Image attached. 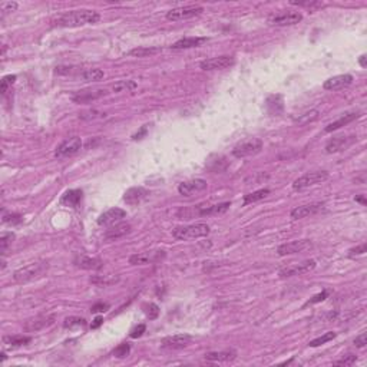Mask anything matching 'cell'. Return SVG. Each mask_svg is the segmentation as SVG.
Here are the masks:
<instances>
[{"mask_svg":"<svg viewBox=\"0 0 367 367\" xmlns=\"http://www.w3.org/2000/svg\"><path fill=\"white\" fill-rule=\"evenodd\" d=\"M353 142H354V136H337V138H333L329 144L326 145L324 149H326L327 154H334V152L346 149Z\"/></svg>","mask_w":367,"mask_h":367,"instance_id":"24","label":"cell"},{"mask_svg":"<svg viewBox=\"0 0 367 367\" xmlns=\"http://www.w3.org/2000/svg\"><path fill=\"white\" fill-rule=\"evenodd\" d=\"M127 217V211H124L122 208H111L108 211H105L99 218H98V224L99 225H115L119 221H122Z\"/></svg>","mask_w":367,"mask_h":367,"instance_id":"15","label":"cell"},{"mask_svg":"<svg viewBox=\"0 0 367 367\" xmlns=\"http://www.w3.org/2000/svg\"><path fill=\"white\" fill-rule=\"evenodd\" d=\"M366 344H367L366 333H362V334H359L356 338H354V346H356V347L363 349V347H366Z\"/></svg>","mask_w":367,"mask_h":367,"instance_id":"47","label":"cell"},{"mask_svg":"<svg viewBox=\"0 0 367 367\" xmlns=\"http://www.w3.org/2000/svg\"><path fill=\"white\" fill-rule=\"evenodd\" d=\"M351 83H353V76L349 73H344V75H337V76L327 79L324 82L323 88L326 91H338V89L350 86Z\"/></svg>","mask_w":367,"mask_h":367,"instance_id":"17","label":"cell"},{"mask_svg":"<svg viewBox=\"0 0 367 367\" xmlns=\"http://www.w3.org/2000/svg\"><path fill=\"white\" fill-rule=\"evenodd\" d=\"M119 281V277L118 275H95V277H91V283L95 284V286H103V287H108V286H113Z\"/></svg>","mask_w":367,"mask_h":367,"instance_id":"33","label":"cell"},{"mask_svg":"<svg viewBox=\"0 0 367 367\" xmlns=\"http://www.w3.org/2000/svg\"><path fill=\"white\" fill-rule=\"evenodd\" d=\"M145 314L148 316V319L149 320H155L160 316V307H158L157 304L149 303L145 307Z\"/></svg>","mask_w":367,"mask_h":367,"instance_id":"42","label":"cell"},{"mask_svg":"<svg viewBox=\"0 0 367 367\" xmlns=\"http://www.w3.org/2000/svg\"><path fill=\"white\" fill-rule=\"evenodd\" d=\"M335 337H337V333H334V332H329V333H326V334L320 335L317 338L311 340V341L308 343V346H310V347H319L321 344H326V343L332 341Z\"/></svg>","mask_w":367,"mask_h":367,"instance_id":"37","label":"cell"},{"mask_svg":"<svg viewBox=\"0 0 367 367\" xmlns=\"http://www.w3.org/2000/svg\"><path fill=\"white\" fill-rule=\"evenodd\" d=\"M145 330H146V326L145 324H139V326H136L132 332H131V337L132 338H138V337H141V335L144 334Z\"/></svg>","mask_w":367,"mask_h":367,"instance_id":"48","label":"cell"},{"mask_svg":"<svg viewBox=\"0 0 367 367\" xmlns=\"http://www.w3.org/2000/svg\"><path fill=\"white\" fill-rule=\"evenodd\" d=\"M82 195H83V192L80 190H70V191L65 192V195L61 200V204L66 205V207L78 208L80 201H82Z\"/></svg>","mask_w":367,"mask_h":367,"instance_id":"28","label":"cell"},{"mask_svg":"<svg viewBox=\"0 0 367 367\" xmlns=\"http://www.w3.org/2000/svg\"><path fill=\"white\" fill-rule=\"evenodd\" d=\"M103 76H105L103 70L96 69V67H94V69H83V70H79L76 73V78L82 79L83 82H98V80L103 79Z\"/></svg>","mask_w":367,"mask_h":367,"instance_id":"29","label":"cell"},{"mask_svg":"<svg viewBox=\"0 0 367 367\" xmlns=\"http://www.w3.org/2000/svg\"><path fill=\"white\" fill-rule=\"evenodd\" d=\"M366 59H367V56H366V55H362V56H360V59H359V64H360V66H362V67H366Z\"/></svg>","mask_w":367,"mask_h":367,"instance_id":"55","label":"cell"},{"mask_svg":"<svg viewBox=\"0 0 367 367\" xmlns=\"http://www.w3.org/2000/svg\"><path fill=\"white\" fill-rule=\"evenodd\" d=\"M207 187V181H204V179H191V181H185V182L179 184L178 192L184 197H192L198 192L205 191Z\"/></svg>","mask_w":367,"mask_h":367,"instance_id":"13","label":"cell"},{"mask_svg":"<svg viewBox=\"0 0 367 367\" xmlns=\"http://www.w3.org/2000/svg\"><path fill=\"white\" fill-rule=\"evenodd\" d=\"M106 94H108L106 89H85V91H79L75 95H72V100L75 103H85V102L96 100Z\"/></svg>","mask_w":367,"mask_h":367,"instance_id":"19","label":"cell"},{"mask_svg":"<svg viewBox=\"0 0 367 367\" xmlns=\"http://www.w3.org/2000/svg\"><path fill=\"white\" fill-rule=\"evenodd\" d=\"M46 270H48V263H33V264H29V266L15 271L13 280L19 284H25V283H29L32 280L39 278Z\"/></svg>","mask_w":367,"mask_h":367,"instance_id":"3","label":"cell"},{"mask_svg":"<svg viewBox=\"0 0 367 367\" xmlns=\"http://www.w3.org/2000/svg\"><path fill=\"white\" fill-rule=\"evenodd\" d=\"M261 149H263V141L258 138H253V139L235 145L233 149V155L235 158H247V157H253L258 154Z\"/></svg>","mask_w":367,"mask_h":367,"instance_id":"6","label":"cell"},{"mask_svg":"<svg viewBox=\"0 0 367 367\" xmlns=\"http://www.w3.org/2000/svg\"><path fill=\"white\" fill-rule=\"evenodd\" d=\"M360 112L359 111H353V112H346V113H343L337 121L334 122H332V124H329L326 128H324V132H333V131H337V129L343 128V127H346V125H349L350 122L353 121H356L357 118H360Z\"/></svg>","mask_w":367,"mask_h":367,"instance_id":"21","label":"cell"},{"mask_svg":"<svg viewBox=\"0 0 367 367\" xmlns=\"http://www.w3.org/2000/svg\"><path fill=\"white\" fill-rule=\"evenodd\" d=\"M329 179V172L327 171H313V172H307L300 178H297L293 184V190L294 191H303L308 187H313L316 184H321L324 181Z\"/></svg>","mask_w":367,"mask_h":367,"instance_id":"5","label":"cell"},{"mask_svg":"<svg viewBox=\"0 0 367 367\" xmlns=\"http://www.w3.org/2000/svg\"><path fill=\"white\" fill-rule=\"evenodd\" d=\"M311 248V241L310 239H297V241H290L286 244H281L277 248L278 256H291V254H299L303 253L304 250Z\"/></svg>","mask_w":367,"mask_h":367,"instance_id":"9","label":"cell"},{"mask_svg":"<svg viewBox=\"0 0 367 367\" xmlns=\"http://www.w3.org/2000/svg\"><path fill=\"white\" fill-rule=\"evenodd\" d=\"M267 109L271 115H280L283 109H284V102H283V96L281 95H271L267 99Z\"/></svg>","mask_w":367,"mask_h":367,"instance_id":"31","label":"cell"},{"mask_svg":"<svg viewBox=\"0 0 367 367\" xmlns=\"http://www.w3.org/2000/svg\"><path fill=\"white\" fill-rule=\"evenodd\" d=\"M291 4H297V6H305V7L321 6V3H319V1H291Z\"/></svg>","mask_w":367,"mask_h":367,"instance_id":"51","label":"cell"},{"mask_svg":"<svg viewBox=\"0 0 367 367\" xmlns=\"http://www.w3.org/2000/svg\"><path fill=\"white\" fill-rule=\"evenodd\" d=\"M109 308V304L106 303H96L91 307V313H103Z\"/></svg>","mask_w":367,"mask_h":367,"instance_id":"49","label":"cell"},{"mask_svg":"<svg viewBox=\"0 0 367 367\" xmlns=\"http://www.w3.org/2000/svg\"><path fill=\"white\" fill-rule=\"evenodd\" d=\"M102 323H103V319H102V317H96V319L94 320V323L91 324V329H98Z\"/></svg>","mask_w":367,"mask_h":367,"instance_id":"54","label":"cell"},{"mask_svg":"<svg viewBox=\"0 0 367 367\" xmlns=\"http://www.w3.org/2000/svg\"><path fill=\"white\" fill-rule=\"evenodd\" d=\"M235 64L234 56H218V58H211V59H205L202 61L200 66L202 70H223L230 66Z\"/></svg>","mask_w":367,"mask_h":367,"instance_id":"11","label":"cell"},{"mask_svg":"<svg viewBox=\"0 0 367 367\" xmlns=\"http://www.w3.org/2000/svg\"><path fill=\"white\" fill-rule=\"evenodd\" d=\"M164 258H165V251H148V253H141V254L132 256L129 258V263L132 266H145V264L158 263Z\"/></svg>","mask_w":367,"mask_h":367,"instance_id":"14","label":"cell"},{"mask_svg":"<svg viewBox=\"0 0 367 367\" xmlns=\"http://www.w3.org/2000/svg\"><path fill=\"white\" fill-rule=\"evenodd\" d=\"M146 133H148V125H145V127H142L139 132H136V133H135V135L132 136V139H133V141H138V139H142V138H144V136H145V135H146Z\"/></svg>","mask_w":367,"mask_h":367,"instance_id":"52","label":"cell"},{"mask_svg":"<svg viewBox=\"0 0 367 367\" xmlns=\"http://www.w3.org/2000/svg\"><path fill=\"white\" fill-rule=\"evenodd\" d=\"M209 225L207 224H194V225H188V227H176L172 231V235L176 239H197L207 237L209 234Z\"/></svg>","mask_w":367,"mask_h":367,"instance_id":"4","label":"cell"},{"mask_svg":"<svg viewBox=\"0 0 367 367\" xmlns=\"http://www.w3.org/2000/svg\"><path fill=\"white\" fill-rule=\"evenodd\" d=\"M73 264L82 270H100L103 267V261L100 258H92V257L85 256L75 257Z\"/></svg>","mask_w":367,"mask_h":367,"instance_id":"22","label":"cell"},{"mask_svg":"<svg viewBox=\"0 0 367 367\" xmlns=\"http://www.w3.org/2000/svg\"><path fill=\"white\" fill-rule=\"evenodd\" d=\"M192 340L194 338L190 334H175L162 338L161 343L164 347H168V349H184L191 343Z\"/></svg>","mask_w":367,"mask_h":367,"instance_id":"18","label":"cell"},{"mask_svg":"<svg viewBox=\"0 0 367 367\" xmlns=\"http://www.w3.org/2000/svg\"><path fill=\"white\" fill-rule=\"evenodd\" d=\"M55 317L53 316H37L34 319H31L26 321L25 324V330L29 332V333H33V332H39L45 327L50 326L53 323Z\"/></svg>","mask_w":367,"mask_h":367,"instance_id":"23","label":"cell"},{"mask_svg":"<svg viewBox=\"0 0 367 367\" xmlns=\"http://www.w3.org/2000/svg\"><path fill=\"white\" fill-rule=\"evenodd\" d=\"M237 357V353L233 350H225V351H211L205 354V360L208 362H233Z\"/></svg>","mask_w":367,"mask_h":367,"instance_id":"27","label":"cell"},{"mask_svg":"<svg viewBox=\"0 0 367 367\" xmlns=\"http://www.w3.org/2000/svg\"><path fill=\"white\" fill-rule=\"evenodd\" d=\"M356 360H357V356H354V354H347V356H344L343 359L334 362L333 365H334V366H351V365L356 363Z\"/></svg>","mask_w":367,"mask_h":367,"instance_id":"44","label":"cell"},{"mask_svg":"<svg viewBox=\"0 0 367 367\" xmlns=\"http://www.w3.org/2000/svg\"><path fill=\"white\" fill-rule=\"evenodd\" d=\"M231 207V202H221V204H215V205H198L195 208H190V209H179L178 211V217L182 220H191L194 217H205V215H218V214H224L228 208Z\"/></svg>","mask_w":367,"mask_h":367,"instance_id":"2","label":"cell"},{"mask_svg":"<svg viewBox=\"0 0 367 367\" xmlns=\"http://www.w3.org/2000/svg\"><path fill=\"white\" fill-rule=\"evenodd\" d=\"M100 15L95 10H88V9H80V10H70L66 12L62 16H59L53 25L61 26V28H79L85 25H92L99 22Z\"/></svg>","mask_w":367,"mask_h":367,"instance_id":"1","label":"cell"},{"mask_svg":"<svg viewBox=\"0 0 367 367\" xmlns=\"http://www.w3.org/2000/svg\"><path fill=\"white\" fill-rule=\"evenodd\" d=\"M162 49L161 48H149V46H139V48L132 49L129 50L128 56H133V58H146V56H151V55H157L160 53Z\"/></svg>","mask_w":367,"mask_h":367,"instance_id":"32","label":"cell"},{"mask_svg":"<svg viewBox=\"0 0 367 367\" xmlns=\"http://www.w3.org/2000/svg\"><path fill=\"white\" fill-rule=\"evenodd\" d=\"M366 251L367 244L366 242H363V244H360V245H357V247H354V248H350V250H349V257L362 256V254H365Z\"/></svg>","mask_w":367,"mask_h":367,"instance_id":"45","label":"cell"},{"mask_svg":"<svg viewBox=\"0 0 367 367\" xmlns=\"http://www.w3.org/2000/svg\"><path fill=\"white\" fill-rule=\"evenodd\" d=\"M23 221L22 215L20 214H15V212H10V214H4L3 215V223L4 224H10V225H17Z\"/></svg>","mask_w":367,"mask_h":367,"instance_id":"41","label":"cell"},{"mask_svg":"<svg viewBox=\"0 0 367 367\" xmlns=\"http://www.w3.org/2000/svg\"><path fill=\"white\" fill-rule=\"evenodd\" d=\"M208 37H194V36H190V37H182L179 39L178 42H175L171 49H175V50H179V49H191V48H200L202 46L204 43H207Z\"/></svg>","mask_w":367,"mask_h":367,"instance_id":"25","label":"cell"},{"mask_svg":"<svg viewBox=\"0 0 367 367\" xmlns=\"http://www.w3.org/2000/svg\"><path fill=\"white\" fill-rule=\"evenodd\" d=\"M324 209V204L321 202H316V204H308V205H301V207L294 208L291 211V218L293 220H301V218H307L310 215H316Z\"/></svg>","mask_w":367,"mask_h":367,"instance_id":"16","label":"cell"},{"mask_svg":"<svg viewBox=\"0 0 367 367\" xmlns=\"http://www.w3.org/2000/svg\"><path fill=\"white\" fill-rule=\"evenodd\" d=\"M268 195H270V190L268 188H263V190H257V191L251 192V194H247L244 197V205L254 204L257 201H261V200L267 198Z\"/></svg>","mask_w":367,"mask_h":367,"instance_id":"34","label":"cell"},{"mask_svg":"<svg viewBox=\"0 0 367 367\" xmlns=\"http://www.w3.org/2000/svg\"><path fill=\"white\" fill-rule=\"evenodd\" d=\"M86 324V320L80 317H67L64 321L65 329H73V327H83Z\"/></svg>","mask_w":367,"mask_h":367,"instance_id":"39","label":"cell"},{"mask_svg":"<svg viewBox=\"0 0 367 367\" xmlns=\"http://www.w3.org/2000/svg\"><path fill=\"white\" fill-rule=\"evenodd\" d=\"M202 12H204V9L201 6H182V7H175V9H171L169 12H167V19L172 20V22L187 20L191 17L200 16Z\"/></svg>","mask_w":367,"mask_h":367,"instance_id":"7","label":"cell"},{"mask_svg":"<svg viewBox=\"0 0 367 367\" xmlns=\"http://www.w3.org/2000/svg\"><path fill=\"white\" fill-rule=\"evenodd\" d=\"M356 201H357V202H360L362 205H366V198H365V195H359V197H356Z\"/></svg>","mask_w":367,"mask_h":367,"instance_id":"56","label":"cell"},{"mask_svg":"<svg viewBox=\"0 0 367 367\" xmlns=\"http://www.w3.org/2000/svg\"><path fill=\"white\" fill-rule=\"evenodd\" d=\"M13 239H15V234L13 233H3L0 235V253L1 254H4V251L7 250V247L12 245Z\"/></svg>","mask_w":367,"mask_h":367,"instance_id":"38","label":"cell"},{"mask_svg":"<svg viewBox=\"0 0 367 367\" xmlns=\"http://www.w3.org/2000/svg\"><path fill=\"white\" fill-rule=\"evenodd\" d=\"M327 296H329V293L327 291H323V293H320V294H317V296H314L310 301L307 304H316V303H320V301H323V300H326L327 299Z\"/></svg>","mask_w":367,"mask_h":367,"instance_id":"50","label":"cell"},{"mask_svg":"<svg viewBox=\"0 0 367 367\" xmlns=\"http://www.w3.org/2000/svg\"><path fill=\"white\" fill-rule=\"evenodd\" d=\"M136 86H138V85H136V82H133V80H119V82H116V83L112 85V91H113L115 94L131 92V91H133Z\"/></svg>","mask_w":367,"mask_h":367,"instance_id":"35","label":"cell"},{"mask_svg":"<svg viewBox=\"0 0 367 367\" xmlns=\"http://www.w3.org/2000/svg\"><path fill=\"white\" fill-rule=\"evenodd\" d=\"M86 113H89V115L82 113V115H80V118H82V119H95V118H98V116H100V113H99L98 111H89V112H86Z\"/></svg>","mask_w":367,"mask_h":367,"instance_id":"53","label":"cell"},{"mask_svg":"<svg viewBox=\"0 0 367 367\" xmlns=\"http://www.w3.org/2000/svg\"><path fill=\"white\" fill-rule=\"evenodd\" d=\"M319 115H320V112L317 111V109H311V111L304 112L303 115H300L299 118H296V119H294V124H296V125L303 127V125H307V124H310V122L316 121V119L319 118Z\"/></svg>","mask_w":367,"mask_h":367,"instance_id":"36","label":"cell"},{"mask_svg":"<svg viewBox=\"0 0 367 367\" xmlns=\"http://www.w3.org/2000/svg\"><path fill=\"white\" fill-rule=\"evenodd\" d=\"M149 197V191L142 187H133L129 188L128 191L124 194V201L129 205H138L142 201H145Z\"/></svg>","mask_w":367,"mask_h":367,"instance_id":"20","label":"cell"},{"mask_svg":"<svg viewBox=\"0 0 367 367\" xmlns=\"http://www.w3.org/2000/svg\"><path fill=\"white\" fill-rule=\"evenodd\" d=\"M316 268V261L314 260H307L304 263H300V264H294L291 267H286V268H281L278 275L286 278V277H294V275H301V274H305V272L311 271Z\"/></svg>","mask_w":367,"mask_h":367,"instance_id":"12","label":"cell"},{"mask_svg":"<svg viewBox=\"0 0 367 367\" xmlns=\"http://www.w3.org/2000/svg\"><path fill=\"white\" fill-rule=\"evenodd\" d=\"M15 80H16V76H15V75H7V76H4V78L1 79L0 91H1V94H3V95H6V94H7L9 88L15 83Z\"/></svg>","mask_w":367,"mask_h":367,"instance_id":"43","label":"cell"},{"mask_svg":"<svg viewBox=\"0 0 367 367\" xmlns=\"http://www.w3.org/2000/svg\"><path fill=\"white\" fill-rule=\"evenodd\" d=\"M301 20H303V15L299 12H293V10L275 13L268 17V23L272 26H291V25H297Z\"/></svg>","mask_w":367,"mask_h":367,"instance_id":"8","label":"cell"},{"mask_svg":"<svg viewBox=\"0 0 367 367\" xmlns=\"http://www.w3.org/2000/svg\"><path fill=\"white\" fill-rule=\"evenodd\" d=\"M129 353H131V344L129 343H122V344H119L115 350L112 351V354L115 357H118V359H125Z\"/></svg>","mask_w":367,"mask_h":367,"instance_id":"40","label":"cell"},{"mask_svg":"<svg viewBox=\"0 0 367 367\" xmlns=\"http://www.w3.org/2000/svg\"><path fill=\"white\" fill-rule=\"evenodd\" d=\"M131 233V225L129 224H115L113 227H111L109 230H106V233H105V239H108V241H113V239H118L121 238V237H124V235H127Z\"/></svg>","mask_w":367,"mask_h":367,"instance_id":"26","label":"cell"},{"mask_svg":"<svg viewBox=\"0 0 367 367\" xmlns=\"http://www.w3.org/2000/svg\"><path fill=\"white\" fill-rule=\"evenodd\" d=\"M31 341H32V337H29V335H4L3 337V344L9 346L12 349L26 346Z\"/></svg>","mask_w":367,"mask_h":367,"instance_id":"30","label":"cell"},{"mask_svg":"<svg viewBox=\"0 0 367 367\" xmlns=\"http://www.w3.org/2000/svg\"><path fill=\"white\" fill-rule=\"evenodd\" d=\"M82 148V139L78 136L69 138L64 141L62 144L59 145L55 151V157L56 158H66V157H72L76 152H79V149Z\"/></svg>","mask_w":367,"mask_h":367,"instance_id":"10","label":"cell"},{"mask_svg":"<svg viewBox=\"0 0 367 367\" xmlns=\"http://www.w3.org/2000/svg\"><path fill=\"white\" fill-rule=\"evenodd\" d=\"M1 12L3 13H9V12H15L17 9V3L16 1H4L1 3Z\"/></svg>","mask_w":367,"mask_h":367,"instance_id":"46","label":"cell"}]
</instances>
